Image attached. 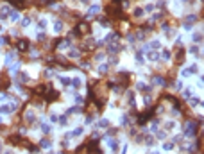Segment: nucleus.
I'll return each mask as SVG.
<instances>
[{"label": "nucleus", "mask_w": 204, "mask_h": 154, "mask_svg": "<svg viewBox=\"0 0 204 154\" xmlns=\"http://www.w3.org/2000/svg\"><path fill=\"white\" fill-rule=\"evenodd\" d=\"M57 124H59V125H66V124H68V115L59 117V118H57Z\"/></svg>", "instance_id": "a878e982"}, {"label": "nucleus", "mask_w": 204, "mask_h": 154, "mask_svg": "<svg viewBox=\"0 0 204 154\" xmlns=\"http://www.w3.org/2000/svg\"><path fill=\"white\" fill-rule=\"evenodd\" d=\"M132 16H134V18H140V16H143V9H142V7H136V9L132 11Z\"/></svg>", "instance_id": "393cba45"}, {"label": "nucleus", "mask_w": 204, "mask_h": 154, "mask_svg": "<svg viewBox=\"0 0 204 154\" xmlns=\"http://www.w3.org/2000/svg\"><path fill=\"white\" fill-rule=\"evenodd\" d=\"M125 39H127L129 43H134V41H136V38H134V34H132V32H127V36H125Z\"/></svg>", "instance_id": "58836bf2"}, {"label": "nucleus", "mask_w": 204, "mask_h": 154, "mask_svg": "<svg viewBox=\"0 0 204 154\" xmlns=\"http://www.w3.org/2000/svg\"><path fill=\"white\" fill-rule=\"evenodd\" d=\"M63 27H64L63 20H56V21H54V32H56V34H59V32L63 31Z\"/></svg>", "instance_id": "f8f14e48"}, {"label": "nucleus", "mask_w": 204, "mask_h": 154, "mask_svg": "<svg viewBox=\"0 0 204 154\" xmlns=\"http://www.w3.org/2000/svg\"><path fill=\"white\" fill-rule=\"evenodd\" d=\"M0 113H6V115H9V113H11L9 104H2V106H0Z\"/></svg>", "instance_id": "c85d7f7f"}, {"label": "nucleus", "mask_w": 204, "mask_h": 154, "mask_svg": "<svg viewBox=\"0 0 204 154\" xmlns=\"http://www.w3.org/2000/svg\"><path fill=\"white\" fill-rule=\"evenodd\" d=\"M136 90H138L142 95H150V93H152V86L143 84V82H138V84H136Z\"/></svg>", "instance_id": "39448f33"}, {"label": "nucleus", "mask_w": 204, "mask_h": 154, "mask_svg": "<svg viewBox=\"0 0 204 154\" xmlns=\"http://www.w3.org/2000/svg\"><path fill=\"white\" fill-rule=\"evenodd\" d=\"M99 127H102V129H107V127H109V120H107V118H102V120H99Z\"/></svg>", "instance_id": "bb28decb"}, {"label": "nucleus", "mask_w": 204, "mask_h": 154, "mask_svg": "<svg viewBox=\"0 0 204 154\" xmlns=\"http://www.w3.org/2000/svg\"><path fill=\"white\" fill-rule=\"evenodd\" d=\"M29 74H25V72H20L16 77H14V82H20V84H25V82H29Z\"/></svg>", "instance_id": "6e6552de"}, {"label": "nucleus", "mask_w": 204, "mask_h": 154, "mask_svg": "<svg viewBox=\"0 0 204 154\" xmlns=\"http://www.w3.org/2000/svg\"><path fill=\"white\" fill-rule=\"evenodd\" d=\"M131 124V117L129 115H124L122 117V125H129Z\"/></svg>", "instance_id": "c9c22d12"}, {"label": "nucleus", "mask_w": 204, "mask_h": 154, "mask_svg": "<svg viewBox=\"0 0 204 154\" xmlns=\"http://www.w3.org/2000/svg\"><path fill=\"white\" fill-rule=\"evenodd\" d=\"M190 52H192V54H195V56L199 57V47H197V45H193V47L190 49Z\"/></svg>", "instance_id": "09e8293b"}, {"label": "nucleus", "mask_w": 204, "mask_h": 154, "mask_svg": "<svg viewBox=\"0 0 204 154\" xmlns=\"http://www.w3.org/2000/svg\"><path fill=\"white\" fill-rule=\"evenodd\" d=\"M152 84H157V86H167V79L163 75H154L152 77Z\"/></svg>", "instance_id": "9d476101"}, {"label": "nucleus", "mask_w": 204, "mask_h": 154, "mask_svg": "<svg viewBox=\"0 0 204 154\" xmlns=\"http://www.w3.org/2000/svg\"><path fill=\"white\" fill-rule=\"evenodd\" d=\"M39 147H41V149H50V147H52V142H50L49 138H43V140L39 142Z\"/></svg>", "instance_id": "4468645a"}, {"label": "nucleus", "mask_w": 204, "mask_h": 154, "mask_svg": "<svg viewBox=\"0 0 204 154\" xmlns=\"http://www.w3.org/2000/svg\"><path fill=\"white\" fill-rule=\"evenodd\" d=\"M183 97H185V99H192V90H190V88L183 90Z\"/></svg>", "instance_id": "4c0bfd02"}, {"label": "nucleus", "mask_w": 204, "mask_h": 154, "mask_svg": "<svg viewBox=\"0 0 204 154\" xmlns=\"http://www.w3.org/2000/svg\"><path fill=\"white\" fill-rule=\"evenodd\" d=\"M99 11H100V6H97V4H92V6H89V9H88V13H86V18H89V16L97 14Z\"/></svg>", "instance_id": "9b49d317"}, {"label": "nucleus", "mask_w": 204, "mask_h": 154, "mask_svg": "<svg viewBox=\"0 0 204 154\" xmlns=\"http://www.w3.org/2000/svg\"><path fill=\"white\" fill-rule=\"evenodd\" d=\"M0 122H2V117H0Z\"/></svg>", "instance_id": "13d9d810"}, {"label": "nucleus", "mask_w": 204, "mask_h": 154, "mask_svg": "<svg viewBox=\"0 0 204 154\" xmlns=\"http://www.w3.org/2000/svg\"><path fill=\"white\" fill-rule=\"evenodd\" d=\"M199 106V99H192V107H197Z\"/></svg>", "instance_id": "5fc2aeb1"}, {"label": "nucleus", "mask_w": 204, "mask_h": 154, "mask_svg": "<svg viewBox=\"0 0 204 154\" xmlns=\"http://www.w3.org/2000/svg\"><path fill=\"white\" fill-rule=\"evenodd\" d=\"M109 145H111L113 154H118V142L117 140H109Z\"/></svg>", "instance_id": "a211bd4d"}, {"label": "nucleus", "mask_w": 204, "mask_h": 154, "mask_svg": "<svg viewBox=\"0 0 204 154\" xmlns=\"http://www.w3.org/2000/svg\"><path fill=\"white\" fill-rule=\"evenodd\" d=\"M50 122H54V124H56V122H57V117H56V115H50Z\"/></svg>", "instance_id": "6e6d98bb"}, {"label": "nucleus", "mask_w": 204, "mask_h": 154, "mask_svg": "<svg viewBox=\"0 0 204 154\" xmlns=\"http://www.w3.org/2000/svg\"><path fill=\"white\" fill-rule=\"evenodd\" d=\"M89 2V0H81V4H88Z\"/></svg>", "instance_id": "4d7b16f0"}, {"label": "nucleus", "mask_w": 204, "mask_h": 154, "mask_svg": "<svg viewBox=\"0 0 204 154\" xmlns=\"http://www.w3.org/2000/svg\"><path fill=\"white\" fill-rule=\"evenodd\" d=\"M156 138H157V140H167V131H157Z\"/></svg>", "instance_id": "7c9ffc66"}, {"label": "nucleus", "mask_w": 204, "mask_h": 154, "mask_svg": "<svg viewBox=\"0 0 204 154\" xmlns=\"http://www.w3.org/2000/svg\"><path fill=\"white\" fill-rule=\"evenodd\" d=\"M107 20H109L107 16H99V18H97V21H99L102 27H107V25H109V21H107Z\"/></svg>", "instance_id": "6ab92c4d"}, {"label": "nucleus", "mask_w": 204, "mask_h": 154, "mask_svg": "<svg viewBox=\"0 0 204 154\" xmlns=\"http://www.w3.org/2000/svg\"><path fill=\"white\" fill-rule=\"evenodd\" d=\"M193 41H195V43L202 41V34H200V32H195V34H193Z\"/></svg>", "instance_id": "a19ab883"}, {"label": "nucleus", "mask_w": 204, "mask_h": 154, "mask_svg": "<svg viewBox=\"0 0 204 154\" xmlns=\"http://www.w3.org/2000/svg\"><path fill=\"white\" fill-rule=\"evenodd\" d=\"M170 57H172V52H170L168 49H165V50H163V59H165V61H168Z\"/></svg>", "instance_id": "f704fd0d"}, {"label": "nucleus", "mask_w": 204, "mask_h": 154, "mask_svg": "<svg viewBox=\"0 0 204 154\" xmlns=\"http://www.w3.org/2000/svg\"><path fill=\"white\" fill-rule=\"evenodd\" d=\"M92 122H93V117H92V115H88V117H86V120H84V124H86V125H89Z\"/></svg>", "instance_id": "3c124183"}, {"label": "nucleus", "mask_w": 204, "mask_h": 154, "mask_svg": "<svg viewBox=\"0 0 204 154\" xmlns=\"http://www.w3.org/2000/svg\"><path fill=\"white\" fill-rule=\"evenodd\" d=\"M197 127H199L197 122H193V120H186V122H185V136L193 138V136L197 135Z\"/></svg>", "instance_id": "f257e3e1"}, {"label": "nucleus", "mask_w": 204, "mask_h": 154, "mask_svg": "<svg viewBox=\"0 0 204 154\" xmlns=\"http://www.w3.org/2000/svg\"><path fill=\"white\" fill-rule=\"evenodd\" d=\"M59 82H61V84H64V86H70L72 79H70V77H64V75H63V77H59Z\"/></svg>", "instance_id": "cd10ccee"}, {"label": "nucleus", "mask_w": 204, "mask_h": 154, "mask_svg": "<svg viewBox=\"0 0 204 154\" xmlns=\"http://www.w3.org/2000/svg\"><path fill=\"white\" fill-rule=\"evenodd\" d=\"M165 127L170 131V129H174V127H175V124H174V122H167V125H165Z\"/></svg>", "instance_id": "864d4df0"}, {"label": "nucleus", "mask_w": 204, "mask_h": 154, "mask_svg": "<svg viewBox=\"0 0 204 154\" xmlns=\"http://www.w3.org/2000/svg\"><path fill=\"white\" fill-rule=\"evenodd\" d=\"M70 84L74 86V90H77V88H81L82 81H81V77H72V82H70Z\"/></svg>", "instance_id": "2eb2a0df"}, {"label": "nucleus", "mask_w": 204, "mask_h": 154, "mask_svg": "<svg viewBox=\"0 0 204 154\" xmlns=\"http://www.w3.org/2000/svg\"><path fill=\"white\" fill-rule=\"evenodd\" d=\"M107 70H109V64H100L99 67V74H107Z\"/></svg>", "instance_id": "473e14b6"}, {"label": "nucleus", "mask_w": 204, "mask_h": 154, "mask_svg": "<svg viewBox=\"0 0 204 154\" xmlns=\"http://www.w3.org/2000/svg\"><path fill=\"white\" fill-rule=\"evenodd\" d=\"M163 149H165V150H172V149H174V142H172V143H170V142H165Z\"/></svg>", "instance_id": "79ce46f5"}, {"label": "nucleus", "mask_w": 204, "mask_h": 154, "mask_svg": "<svg viewBox=\"0 0 204 154\" xmlns=\"http://www.w3.org/2000/svg\"><path fill=\"white\" fill-rule=\"evenodd\" d=\"M45 39H47V36H45V32H39V34H38V41H45Z\"/></svg>", "instance_id": "603ef678"}, {"label": "nucleus", "mask_w": 204, "mask_h": 154, "mask_svg": "<svg viewBox=\"0 0 204 154\" xmlns=\"http://www.w3.org/2000/svg\"><path fill=\"white\" fill-rule=\"evenodd\" d=\"M43 97H45V100H47V102L50 104V102H54V100L59 97V93L54 90V88H49V92H45V95H43Z\"/></svg>", "instance_id": "20e7f679"}, {"label": "nucleus", "mask_w": 204, "mask_h": 154, "mask_svg": "<svg viewBox=\"0 0 204 154\" xmlns=\"http://www.w3.org/2000/svg\"><path fill=\"white\" fill-rule=\"evenodd\" d=\"M38 27H39V29H45V27H47V20H39V21H38Z\"/></svg>", "instance_id": "49530a36"}, {"label": "nucleus", "mask_w": 204, "mask_h": 154, "mask_svg": "<svg viewBox=\"0 0 204 154\" xmlns=\"http://www.w3.org/2000/svg\"><path fill=\"white\" fill-rule=\"evenodd\" d=\"M9 34H11L13 38H18V34H20V32H18V29H11V31H9Z\"/></svg>", "instance_id": "8fccbe9b"}, {"label": "nucleus", "mask_w": 204, "mask_h": 154, "mask_svg": "<svg viewBox=\"0 0 204 154\" xmlns=\"http://www.w3.org/2000/svg\"><path fill=\"white\" fill-rule=\"evenodd\" d=\"M185 54H186V49H183V47H177V50H175V64L179 67V64H183V57H185Z\"/></svg>", "instance_id": "423d86ee"}, {"label": "nucleus", "mask_w": 204, "mask_h": 154, "mask_svg": "<svg viewBox=\"0 0 204 154\" xmlns=\"http://www.w3.org/2000/svg\"><path fill=\"white\" fill-rule=\"evenodd\" d=\"M160 52H157V50H152V52H149V59L150 61H160Z\"/></svg>", "instance_id": "f3484780"}, {"label": "nucleus", "mask_w": 204, "mask_h": 154, "mask_svg": "<svg viewBox=\"0 0 204 154\" xmlns=\"http://www.w3.org/2000/svg\"><path fill=\"white\" fill-rule=\"evenodd\" d=\"M14 47L18 52H29L31 50V41L27 38H18L16 43H14Z\"/></svg>", "instance_id": "f03ea898"}, {"label": "nucleus", "mask_w": 204, "mask_h": 154, "mask_svg": "<svg viewBox=\"0 0 204 154\" xmlns=\"http://www.w3.org/2000/svg\"><path fill=\"white\" fill-rule=\"evenodd\" d=\"M109 67H115V64H118V57H109Z\"/></svg>", "instance_id": "ea45409f"}, {"label": "nucleus", "mask_w": 204, "mask_h": 154, "mask_svg": "<svg viewBox=\"0 0 204 154\" xmlns=\"http://www.w3.org/2000/svg\"><path fill=\"white\" fill-rule=\"evenodd\" d=\"M7 43H9L7 36H0V45H7Z\"/></svg>", "instance_id": "37998d69"}, {"label": "nucleus", "mask_w": 204, "mask_h": 154, "mask_svg": "<svg viewBox=\"0 0 204 154\" xmlns=\"http://www.w3.org/2000/svg\"><path fill=\"white\" fill-rule=\"evenodd\" d=\"M104 57H106V54H104V52H97V54H95V59H97V61H102Z\"/></svg>", "instance_id": "c03bdc74"}, {"label": "nucleus", "mask_w": 204, "mask_h": 154, "mask_svg": "<svg viewBox=\"0 0 204 154\" xmlns=\"http://www.w3.org/2000/svg\"><path fill=\"white\" fill-rule=\"evenodd\" d=\"M136 61H138L140 64H143V63H145V57H143V52H142V50L136 52Z\"/></svg>", "instance_id": "b1692460"}, {"label": "nucleus", "mask_w": 204, "mask_h": 154, "mask_svg": "<svg viewBox=\"0 0 204 154\" xmlns=\"http://www.w3.org/2000/svg\"><path fill=\"white\" fill-rule=\"evenodd\" d=\"M81 68H86V70H88V68H92V64H89L88 61H81Z\"/></svg>", "instance_id": "de8ad7c7"}, {"label": "nucleus", "mask_w": 204, "mask_h": 154, "mask_svg": "<svg viewBox=\"0 0 204 154\" xmlns=\"http://www.w3.org/2000/svg\"><path fill=\"white\" fill-rule=\"evenodd\" d=\"M197 21H199V16H197V14H188V16L185 18V21H183V27H185V29H192V25L197 24Z\"/></svg>", "instance_id": "7ed1b4c3"}, {"label": "nucleus", "mask_w": 204, "mask_h": 154, "mask_svg": "<svg viewBox=\"0 0 204 154\" xmlns=\"http://www.w3.org/2000/svg\"><path fill=\"white\" fill-rule=\"evenodd\" d=\"M21 27H27V25H31V16H25V18H21V24H20Z\"/></svg>", "instance_id": "c756f323"}, {"label": "nucleus", "mask_w": 204, "mask_h": 154, "mask_svg": "<svg viewBox=\"0 0 204 154\" xmlns=\"http://www.w3.org/2000/svg\"><path fill=\"white\" fill-rule=\"evenodd\" d=\"M16 57V54L13 52V50H9L7 54H6V63H13V59Z\"/></svg>", "instance_id": "5701e85b"}, {"label": "nucleus", "mask_w": 204, "mask_h": 154, "mask_svg": "<svg viewBox=\"0 0 204 154\" xmlns=\"http://www.w3.org/2000/svg\"><path fill=\"white\" fill-rule=\"evenodd\" d=\"M165 6H167V4H165V0H160V2H156V4H154L156 9H161V11L165 9Z\"/></svg>", "instance_id": "2f4dec72"}, {"label": "nucleus", "mask_w": 204, "mask_h": 154, "mask_svg": "<svg viewBox=\"0 0 204 154\" xmlns=\"http://www.w3.org/2000/svg\"><path fill=\"white\" fill-rule=\"evenodd\" d=\"M41 131H43L45 135H49V133H50V125H49V124H41Z\"/></svg>", "instance_id": "e433bc0d"}, {"label": "nucleus", "mask_w": 204, "mask_h": 154, "mask_svg": "<svg viewBox=\"0 0 204 154\" xmlns=\"http://www.w3.org/2000/svg\"><path fill=\"white\" fill-rule=\"evenodd\" d=\"M149 47H150L152 50H160V49H161V43L157 41V39H154V41H150V45H149Z\"/></svg>", "instance_id": "412c9836"}, {"label": "nucleus", "mask_w": 204, "mask_h": 154, "mask_svg": "<svg viewBox=\"0 0 204 154\" xmlns=\"http://www.w3.org/2000/svg\"><path fill=\"white\" fill-rule=\"evenodd\" d=\"M24 122L32 125V124L36 122V113H34V111H25V113H24Z\"/></svg>", "instance_id": "0eeeda50"}, {"label": "nucleus", "mask_w": 204, "mask_h": 154, "mask_svg": "<svg viewBox=\"0 0 204 154\" xmlns=\"http://www.w3.org/2000/svg\"><path fill=\"white\" fill-rule=\"evenodd\" d=\"M75 113H82V107L72 106V107H68V111H66V115H75Z\"/></svg>", "instance_id": "ddd939ff"}, {"label": "nucleus", "mask_w": 204, "mask_h": 154, "mask_svg": "<svg viewBox=\"0 0 204 154\" xmlns=\"http://www.w3.org/2000/svg\"><path fill=\"white\" fill-rule=\"evenodd\" d=\"M18 68H20V63H14V64H11V67H9L11 72H18Z\"/></svg>", "instance_id": "a18cd8bd"}, {"label": "nucleus", "mask_w": 204, "mask_h": 154, "mask_svg": "<svg viewBox=\"0 0 204 154\" xmlns=\"http://www.w3.org/2000/svg\"><path fill=\"white\" fill-rule=\"evenodd\" d=\"M118 38H120V34H118V32H111V34L106 38V41H107V43H113V41H117Z\"/></svg>", "instance_id": "dca6fc26"}, {"label": "nucleus", "mask_w": 204, "mask_h": 154, "mask_svg": "<svg viewBox=\"0 0 204 154\" xmlns=\"http://www.w3.org/2000/svg\"><path fill=\"white\" fill-rule=\"evenodd\" d=\"M68 56H70L72 59H79V57H81V50H74V49H70V54H68Z\"/></svg>", "instance_id": "4be33fe9"}, {"label": "nucleus", "mask_w": 204, "mask_h": 154, "mask_svg": "<svg viewBox=\"0 0 204 154\" xmlns=\"http://www.w3.org/2000/svg\"><path fill=\"white\" fill-rule=\"evenodd\" d=\"M143 11H147V13H152L156 7H154V4H145V7H142Z\"/></svg>", "instance_id": "72a5a7b5"}, {"label": "nucleus", "mask_w": 204, "mask_h": 154, "mask_svg": "<svg viewBox=\"0 0 204 154\" xmlns=\"http://www.w3.org/2000/svg\"><path fill=\"white\" fill-rule=\"evenodd\" d=\"M122 49H124V47L118 45V43H109V45H107V52H109V54H118Z\"/></svg>", "instance_id": "1a4fd4ad"}, {"label": "nucleus", "mask_w": 204, "mask_h": 154, "mask_svg": "<svg viewBox=\"0 0 204 154\" xmlns=\"http://www.w3.org/2000/svg\"><path fill=\"white\" fill-rule=\"evenodd\" d=\"M9 20H11V21H18V20H20V13L13 9V11L9 13Z\"/></svg>", "instance_id": "aec40b11"}]
</instances>
